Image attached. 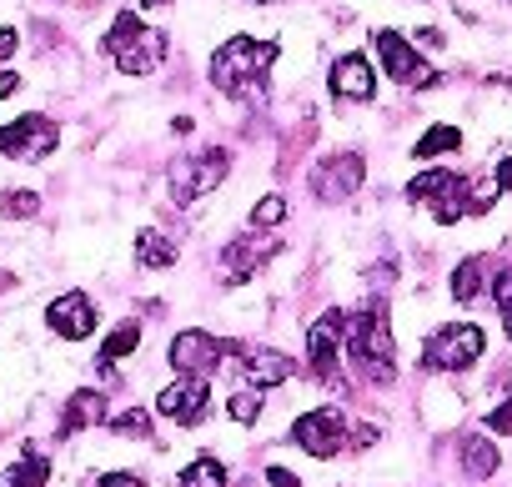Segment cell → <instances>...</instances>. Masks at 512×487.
Returning a JSON list of instances; mask_svg holds the SVG:
<instances>
[{"label": "cell", "instance_id": "cell-1", "mask_svg": "<svg viewBox=\"0 0 512 487\" xmlns=\"http://www.w3.org/2000/svg\"><path fill=\"white\" fill-rule=\"evenodd\" d=\"M277 66V41H251V36H236L226 41L216 56H211V86L221 96H236V101H251L262 106L267 101V71Z\"/></svg>", "mask_w": 512, "mask_h": 487}, {"label": "cell", "instance_id": "cell-2", "mask_svg": "<svg viewBox=\"0 0 512 487\" xmlns=\"http://www.w3.org/2000/svg\"><path fill=\"white\" fill-rule=\"evenodd\" d=\"M342 337H347V362L367 377V382H392L397 377V347H392V322H387V312L382 307H367V312H357L347 327H342Z\"/></svg>", "mask_w": 512, "mask_h": 487}, {"label": "cell", "instance_id": "cell-3", "mask_svg": "<svg viewBox=\"0 0 512 487\" xmlns=\"http://www.w3.org/2000/svg\"><path fill=\"white\" fill-rule=\"evenodd\" d=\"M106 56H111L126 76H151V71L166 61V36L151 31L141 16L121 11V16L111 21V31H106Z\"/></svg>", "mask_w": 512, "mask_h": 487}, {"label": "cell", "instance_id": "cell-4", "mask_svg": "<svg viewBox=\"0 0 512 487\" xmlns=\"http://www.w3.org/2000/svg\"><path fill=\"white\" fill-rule=\"evenodd\" d=\"M226 171H231V156H226L221 146H211V151H201V156H176L171 171H166L176 206H191L196 196L216 191V186L226 181Z\"/></svg>", "mask_w": 512, "mask_h": 487}, {"label": "cell", "instance_id": "cell-5", "mask_svg": "<svg viewBox=\"0 0 512 487\" xmlns=\"http://www.w3.org/2000/svg\"><path fill=\"white\" fill-rule=\"evenodd\" d=\"M407 196H412L417 206H432V216H437L442 226H452V221H462V216L472 211V186H467L457 171H422V176H412Z\"/></svg>", "mask_w": 512, "mask_h": 487}, {"label": "cell", "instance_id": "cell-6", "mask_svg": "<svg viewBox=\"0 0 512 487\" xmlns=\"http://www.w3.org/2000/svg\"><path fill=\"white\" fill-rule=\"evenodd\" d=\"M482 347H487L482 327H472V322H452V327H437V332L427 337L422 362H427L432 372H462V367H472V362L482 357Z\"/></svg>", "mask_w": 512, "mask_h": 487}, {"label": "cell", "instance_id": "cell-7", "mask_svg": "<svg viewBox=\"0 0 512 487\" xmlns=\"http://www.w3.org/2000/svg\"><path fill=\"white\" fill-rule=\"evenodd\" d=\"M56 141H61V131L46 116H21L11 126H0V156H16V161H41L56 151Z\"/></svg>", "mask_w": 512, "mask_h": 487}, {"label": "cell", "instance_id": "cell-8", "mask_svg": "<svg viewBox=\"0 0 512 487\" xmlns=\"http://www.w3.org/2000/svg\"><path fill=\"white\" fill-rule=\"evenodd\" d=\"M292 442H297L302 452H312V457H337V452L347 447V417H342L337 407H317V412L297 417Z\"/></svg>", "mask_w": 512, "mask_h": 487}, {"label": "cell", "instance_id": "cell-9", "mask_svg": "<svg viewBox=\"0 0 512 487\" xmlns=\"http://www.w3.org/2000/svg\"><path fill=\"white\" fill-rule=\"evenodd\" d=\"M277 247H282V236H272L267 226H256V236L231 241L226 257H221V282H246V277H256L267 257H277Z\"/></svg>", "mask_w": 512, "mask_h": 487}, {"label": "cell", "instance_id": "cell-10", "mask_svg": "<svg viewBox=\"0 0 512 487\" xmlns=\"http://www.w3.org/2000/svg\"><path fill=\"white\" fill-rule=\"evenodd\" d=\"M362 176H367V166H362L357 151L327 156V161H317V171H312V196H322V201H347V196L362 186Z\"/></svg>", "mask_w": 512, "mask_h": 487}, {"label": "cell", "instance_id": "cell-11", "mask_svg": "<svg viewBox=\"0 0 512 487\" xmlns=\"http://www.w3.org/2000/svg\"><path fill=\"white\" fill-rule=\"evenodd\" d=\"M342 327L347 317L342 312H322L312 327H307V362L322 382H337V357H342Z\"/></svg>", "mask_w": 512, "mask_h": 487}, {"label": "cell", "instance_id": "cell-12", "mask_svg": "<svg viewBox=\"0 0 512 487\" xmlns=\"http://www.w3.org/2000/svg\"><path fill=\"white\" fill-rule=\"evenodd\" d=\"M377 56H382V66H387V76L392 81H402V86H432L437 81V71L397 36V31H377Z\"/></svg>", "mask_w": 512, "mask_h": 487}, {"label": "cell", "instance_id": "cell-13", "mask_svg": "<svg viewBox=\"0 0 512 487\" xmlns=\"http://www.w3.org/2000/svg\"><path fill=\"white\" fill-rule=\"evenodd\" d=\"M166 357H171V367H176L181 377H206V372H216V362L226 357V347H221L211 332H181Z\"/></svg>", "mask_w": 512, "mask_h": 487}, {"label": "cell", "instance_id": "cell-14", "mask_svg": "<svg viewBox=\"0 0 512 487\" xmlns=\"http://www.w3.org/2000/svg\"><path fill=\"white\" fill-rule=\"evenodd\" d=\"M46 327H51L56 337H66V342H81V337L96 332V302H91L86 292H66V297L51 302Z\"/></svg>", "mask_w": 512, "mask_h": 487}, {"label": "cell", "instance_id": "cell-15", "mask_svg": "<svg viewBox=\"0 0 512 487\" xmlns=\"http://www.w3.org/2000/svg\"><path fill=\"white\" fill-rule=\"evenodd\" d=\"M206 397H211L206 377H181V382H171V387L156 397V412L171 417V422H181V427H191V422H201Z\"/></svg>", "mask_w": 512, "mask_h": 487}, {"label": "cell", "instance_id": "cell-16", "mask_svg": "<svg viewBox=\"0 0 512 487\" xmlns=\"http://www.w3.org/2000/svg\"><path fill=\"white\" fill-rule=\"evenodd\" d=\"M332 96L337 101H372L377 96V76H372L367 56H342L332 66Z\"/></svg>", "mask_w": 512, "mask_h": 487}, {"label": "cell", "instance_id": "cell-17", "mask_svg": "<svg viewBox=\"0 0 512 487\" xmlns=\"http://www.w3.org/2000/svg\"><path fill=\"white\" fill-rule=\"evenodd\" d=\"M241 367H246V382H256V387H277V382L292 377V357L287 352H272V347H246L241 352Z\"/></svg>", "mask_w": 512, "mask_h": 487}, {"label": "cell", "instance_id": "cell-18", "mask_svg": "<svg viewBox=\"0 0 512 487\" xmlns=\"http://www.w3.org/2000/svg\"><path fill=\"white\" fill-rule=\"evenodd\" d=\"M106 417V392H76L66 402V417H61V437H76L86 427H96Z\"/></svg>", "mask_w": 512, "mask_h": 487}, {"label": "cell", "instance_id": "cell-19", "mask_svg": "<svg viewBox=\"0 0 512 487\" xmlns=\"http://www.w3.org/2000/svg\"><path fill=\"white\" fill-rule=\"evenodd\" d=\"M136 262H141L146 272H151V267H156V272L171 267V262H176V241H171L166 231H141V236H136Z\"/></svg>", "mask_w": 512, "mask_h": 487}, {"label": "cell", "instance_id": "cell-20", "mask_svg": "<svg viewBox=\"0 0 512 487\" xmlns=\"http://www.w3.org/2000/svg\"><path fill=\"white\" fill-rule=\"evenodd\" d=\"M462 467L472 472V477H492L497 472V447L487 442V437H462Z\"/></svg>", "mask_w": 512, "mask_h": 487}, {"label": "cell", "instance_id": "cell-21", "mask_svg": "<svg viewBox=\"0 0 512 487\" xmlns=\"http://www.w3.org/2000/svg\"><path fill=\"white\" fill-rule=\"evenodd\" d=\"M6 482H11V487H46V482H51V462H46L36 447H26V457L6 472Z\"/></svg>", "mask_w": 512, "mask_h": 487}, {"label": "cell", "instance_id": "cell-22", "mask_svg": "<svg viewBox=\"0 0 512 487\" xmlns=\"http://www.w3.org/2000/svg\"><path fill=\"white\" fill-rule=\"evenodd\" d=\"M482 287H487V262H482V257H467V262L452 272V297H457V302H472Z\"/></svg>", "mask_w": 512, "mask_h": 487}, {"label": "cell", "instance_id": "cell-23", "mask_svg": "<svg viewBox=\"0 0 512 487\" xmlns=\"http://www.w3.org/2000/svg\"><path fill=\"white\" fill-rule=\"evenodd\" d=\"M226 412H231L241 427H251L256 417H262V387H256V382H241V387L226 397Z\"/></svg>", "mask_w": 512, "mask_h": 487}, {"label": "cell", "instance_id": "cell-24", "mask_svg": "<svg viewBox=\"0 0 512 487\" xmlns=\"http://www.w3.org/2000/svg\"><path fill=\"white\" fill-rule=\"evenodd\" d=\"M136 342H141V327H136V322H121V327L101 342V367H116L121 357H131Z\"/></svg>", "mask_w": 512, "mask_h": 487}, {"label": "cell", "instance_id": "cell-25", "mask_svg": "<svg viewBox=\"0 0 512 487\" xmlns=\"http://www.w3.org/2000/svg\"><path fill=\"white\" fill-rule=\"evenodd\" d=\"M176 487H231V477H226V467H221L216 457H196V462L181 472Z\"/></svg>", "mask_w": 512, "mask_h": 487}, {"label": "cell", "instance_id": "cell-26", "mask_svg": "<svg viewBox=\"0 0 512 487\" xmlns=\"http://www.w3.org/2000/svg\"><path fill=\"white\" fill-rule=\"evenodd\" d=\"M457 146H462V131H457V126H432V131L417 141V151H412V156L432 161V156H442V151H457Z\"/></svg>", "mask_w": 512, "mask_h": 487}, {"label": "cell", "instance_id": "cell-27", "mask_svg": "<svg viewBox=\"0 0 512 487\" xmlns=\"http://www.w3.org/2000/svg\"><path fill=\"white\" fill-rule=\"evenodd\" d=\"M0 211H6V216H36V211H41V196L26 191V186H16V191L0 196Z\"/></svg>", "mask_w": 512, "mask_h": 487}, {"label": "cell", "instance_id": "cell-28", "mask_svg": "<svg viewBox=\"0 0 512 487\" xmlns=\"http://www.w3.org/2000/svg\"><path fill=\"white\" fill-rule=\"evenodd\" d=\"M282 216H287V201H282L277 191L251 206V226H282Z\"/></svg>", "mask_w": 512, "mask_h": 487}, {"label": "cell", "instance_id": "cell-29", "mask_svg": "<svg viewBox=\"0 0 512 487\" xmlns=\"http://www.w3.org/2000/svg\"><path fill=\"white\" fill-rule=\"evenodd\" d=\"M111 432H121V437H146V432H151V412H146V407H131V412L111 417Z\"/></svg>", "mask_w": 512, "mask_h": 487}, {"label": "cell", "instance_id": "cell-30", "mask_svg": "<svg viewBox=\"0 0 512 487\" xmlns=\"http://www.w3.org/2000/svg\"><path fill=\"white\" fill-rule=\"evenodd\" d=\"M96 487H146L136 472H101V482Z\"/></svg>", "mask_w": 512, "mask_h": 487}, {"label": "cell", "instance_id": "cell-31", "mask_svg": "<svg viewBox=\"0 0 512 487\" xmlns=\"http://www.w3.org/2000/svg\"><path fill=\"white\" fill-rule=\"evenodd\" d=\"M347 442H352V447H372V442H377V427H372V422H362V427H347Z\"/></svg>", "mask_w": 512, "mask_h": 487}, {"label": "cell", "instance_id": "cell-32", "mask_svg": "<svg viewBox=\"0 0 512 487\" xmlns=\"http://www.w3.org/2000/svg\"><path fill=\"white\" fill-rule=\"evenodd\" d=\"M492 292H497V307H512V272H497Z\"/></svg>", "mask_w": 512, "mask_h": 487}, {"label": "cell", "instance_id": "cell-33", "mask_svg": "<svg viewBox=\"0 0 512 487\" xmlns=\"http://www.w3.org/2000/svg\"><path fill=\"white\" fill-rule=\"evenodd\" d=\"M267 487H302V482H297V472H287V467H272V472H267Z\"/></svg>", "mask_w": 512, "mask_h": 487}, {"label": "cell", "instance_id": "cell-34", "mask_svg": "<svg viewBox=\"0 0 512 487\" xmlns=\"http://www.w3.org/2000/svg\"><path fill=\"white\" fill-rule=\"evenodd\" d=\"M487 427H492V432H512V402H507V407H497V412L487 417Z\"/></svg>", "mask_w": 512, "mask_h": 487}, {"label": "cell", "instance_id": "cell-35", "mask_svg": "<svg viewBox=\"0 0 512 487\" xmlns=\"http://www.w3.org/2000/svg\"><path fill=\"white\" fill-rule=\"evenodd\" d=\"M16 46H21V41H16V31H0V61H11V56H16Z\"/></svg>", "mask_w": 512, "mask_h": 487}, {"label": "cell", "instance_id": "cell-36", "mask_svg": "<svg viewBox=\"0 0 512 487\" xmlns=\"http://www.w3.org/2000/svg\"><path fill=\"white\" fill-rule=\"evenodd\" d=\"M21 91V76L16 71H0V96H16Z\"/></svg>", "mask_w": 512, "mask_h": 487}, {"label": "cell", "instance_id": "cell-37", "mask_svg": "<svg viewBox=\"0 0 512 487\" xmlns=\"http://www.w3.org/2000/svg\"><path fill=\"white\" fill-rule=\"evenodd\" d=\"M497 191H512V156L497 161Z\"/></svg>", "mask_w": 512, "mask_h": 487}, {"label": "cell", "instance_id": "cell-38", "mask_svg": "<svg viewBox=\"0 0 512 487\" xmlns=\"http://www.w3.org/2000/svg\"><path fill=\"white\" fill-rule=\"evenodd\" d=\"M141 6H146V11H156V6H166V0H141Z\"/></svg>", "mask_w": 512, "mask_h": 487}, {"label": "cell", "instance_id": "cell-39", "mask_svg": "<svg viewBox=\"0 0 512 487\" xmlns=\"http://www.w3.org/2000/svg\"><path fill=\"white\" fill-rule=\"evenodd\" d=\"M251 6H267V0H251Z\"/></svg>", "mask_w": 512, "mask_h": 487}]
</instances>
